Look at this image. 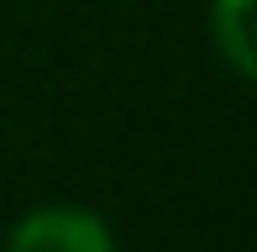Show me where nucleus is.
Wrapping results in <instances>:
<instances>
[{
  "label": "nucleus",
  "instance_id": "obj_1",
  "mask_svg": "<svg viewBox=\"0 0 257 252\" xmlns=\"http://www.w3.org/2000/svg\"><path fill=\"white\" fill-rule=\"evenodd\" d=\"M0 252H121V242H115V226L95 205L42 200L11 221Z\"/></svg>",
  "mask_w": 257,
  "mask_h": 252
},
{
  "label": "nucleus",
  "instance_id": "obj_2",
  "mask_svg": "<svg viewBox=\"0 0 257 252\" xmlns=\"http://www.w3.org/2000/svg\"><path fill=\"white\" fill-rule=\"evenodd\" d=\"M205 32L215 58L257 84V0H205Z\"/></svg>",
  "mask_w": 257,
  "mask_h": 252
}]
</instances>
